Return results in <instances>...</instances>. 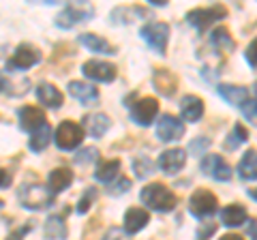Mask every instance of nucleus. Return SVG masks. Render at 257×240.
Masks as SVG:
<instances>
[{
    "mask_svg": "<svg viewBox=\"0 0 257 240\" xmlns=\"http://www.w3.org/2000/svg\"><path fill=\"white\" fill-rule=\"evenodd\" d=\"M140 35L155 52L165 54V50H167V37H170V26H167V24H163V22H150V24H146V26H142Z\"/></svg>",
    "mask_w": 257,
    "mask_h": 240,
    "instance_id": "obj_6",
    "label": "nucleus"
},
{
    "mask_svg": "<svg viewBox=\"0 0 257 240\" xmlns=\"http://www.w3.org/2000/svg\"><path fill=\"white\" fill-rule=\"evenodd\" d=\"M255 103H257V84H255Z\"/></svg>",
    "mask_w": 257,
    "mask_h": 240,
    "instance_id": "obj_43",
    "label": "nucleus"
},
{
    "mask_svg": "<svg viewBox=\"0 0 257 240\" xmlns=\"http://www.w3.org/2000/svg\"><path fill=\"white\" fill-rule=\"evenodd\" d=\"M82 73L92 79V82H114L116 79V67L103 60H88L82 65Z\"/></svg>",
    "mask_w": 257,
    "mask_h": 240,
    "instance_id": "obj_10",
    "label": "nucleus"
},
{
    "mask_svg": "<svg viewBox=\"0 0 257 240\" xmlns=\"http://www.w3.org/2000/svg\"><path fill=\"white\" fill-rule=\"evenodd\" d=\"M86 127H88V133L92 138H103L109 129V118L105 114H94V116H88L86 118Z\"/></svg>",
    "mask_w": 257,
    "mask_h": 240,
    "instance_id": "obj_27",
    "label": "nucleus"
},
{
    "mask_svg": "<svg viewBox=\"0 0 257 240\" xmlns=\"http://www.w3.org/2000/svg\"><path fill=\"white\" fill-rule=\"evenodd\" d=\"M219 94L221 97L231 103V105H238V107H244L246 103H251V97H248V90L242 86H231V84H219Z\"/></svg>",
    "mask_w": 257,
    "mask_h": 240,
    "instance_id": "obj_15",
    "label": "nucleus"
},
{
    "mask_svg": "<svg viewBox=\"0 0 257 240\" xmlns=\"http://www.w3.org/2000/svg\"><path fill=\"white\" fill-rule=\"evenodd\" d=\"M199 167H202L204 174L212 176L214 180L225 182V180L231 178V167L225 163V159L219 157V155H208V157H204V161H202V165H199Z\"/></svg>",
    "mask_w": 257,
    "mask_h": 240,
    "instance_id": "obj_13",
    "label": "nucleus"
},
{
    "mask_svg": "<svg viewBox=\"0 0 257 240\" xmlns=\"http://www.w3.org/2000/svg\"><path fill=\"white\" fill-rule=\"evenodd\" d=\"M43 234H45L47 240H64L67 238V225H64V219L58 217V214L50 217L43 225Z\"/></svg>",
    "mask_w": 257,
    "mask_h": 240,
    "instance_id": "obj_25",
    "label": "nucleus"
},
{
    "mask_svg": "<svg viewBox=\"0 0 257 240\" xmlns=\"http://www.w3.org/2000/svg\"><path fill=\"white\" fill-rule=\"evenodd\" d=\"M227 15V9L223 5H214V7H206V9H193L187 13V22L193 28H197L199 33H204L208 26H212L216 20H223Z\"/></svg>",
    "mask_w": 257,
    "mask_h": 240,
    "instance_id": "obj_5",
    "label": "nucleus"
},
{
    "mask_svg": "<svg viewBox=\"0 0 257 240\" xmlns=\"http://www.w3.org/2000/svg\"><path fill=\"white\" fill-rule=\"evenodd\" d=\"M69 94L73 99H77L79 103H84V105H88V103L99 99V90H96L94 86L84 84V82H71L69 84Z\"/></svg>",
    "mask_w": 257,
    "mask_h": 240,
    "instance_id": "obj_22",
    "label": "nucleus"
},
{
    "mask_svg": "<svg viewBox=\"0 0 257 240\" xmlns=\"http://www.w3.org/2000/svg\"><path fill=\"white\" fill-rule=\"evenodd\" d=\"M246 62H248L251 67L257 69V39L246 47Z\"/></svg>",
    "mask_w": 257,
    "mask_h": 240,
    "instance_id": "obj_34",
    "label": "nucleus"
},
{
    "mask_svg": "<svg viewBox=\"0 0 257 240\" xmlns=\"http://www.w3.org/2000/svg\"><path fill=\"white\" fill-rule=\"evenodd\" d=\"M238 174L242 180H255L257 178V150L248 148L238 163Z\"/></svg>",
    "mask_w": 257,
    "mask_h": 240,
    "instance_id": "obj_23",
    "label": "nucleus"
},
{
    "mask_svg": "<svg viewBox=\"0 0 257 240\" xmlns=\"http://www.w3.org/2000/svg\"><path fill=\"white\" fill-rule=\"evenodd\" d=\"M219 240H242V236H236V234H227V236H221Z\"/></svg>",
    "mask_w": 257,
    "mask_h": 240,
    "instance_id": "obj_40",
    "label": "nucleus"
},
{
    "mask_svg": "<svg viewBox=\"0 0 257 240\" xmlns=\"http://www.w3.org/2000/svg\"><path fill=\"white\" fill-rule=\"evenodd\" d=\"M184 161H187V157H184V150H180V148H170L159 155V167L165 174L180 172L184 167Z\"/></svg>",
    "mask_w": 257,
    "mask_h": 240,
    "instance_id": "obj_14",
    "label": "nucleus"
},
{
    "mask_svg": "<svg viewBox=\"0 0 257 240\" xmlns=\"http://www.w3.org/2000/svg\"><path fill=\"white\" fill-rule=\"evenodd\" d=\"M128 114H131V120L135 125L148 127V125H152V120H155L157 114H159V103H157V99H152V97L138 99L135 103H131Z\"/></svg>",
    "mask_w": 257,
    "mask_h": 240,
    "instance_id": "obj_8",
    "label": "nucleus"
},
{
    "mask_svg": "<svg viewBox=\"0 0 257 240\" xmlns=\"http://www.w3.org/2000/svg\"><path fill=\"white\" fill-rule=\"evenodd\" d=\"M18 197L24 206L30 208V210H43V208L52 206V202H54L52 191L43 189L41 185H37V182H32V185H22L18 191Z\"/></svg>",
    "mask_w": 257,
    "mask_h": 240,
    "instance_id": "obj_2",
    "label": "nucleus"
},
{
    "mask_svg": "<svg viewBox=\"0 0 257 240\" xmlns=\"http://www.w3.org/2000/svg\"><path fill=\"white\" fill-rule=\"evenodd\" d=\"M71 182H73V172H71L69 167H56V170H52L50 176H47V189H50L52 193H60V191L69 189Z\"/></svg>",
    "mask_w": 257,
    "mask_h": 240,
    "instance_id": "obj_17",
    "label": "nucleus"
},
{
    "mask_svg": "<svg viewBox=\"0 0 257 240\" xmlns=\"http://www.w3.org/2000/svg\"><path fill=\"white\" fill-rule=\"evenodd\" d=\"M152 82H155V88L163 97H172L176 92V88H178V79H176V75L170 69H157Z\"/></svg>",
    "mask_w": 257,
    "mask_h": 240,
    "instance_id": "obj_18",
    "label": "nucleus"
},
{
    "mask_svg": "<svg viewBox=\"0 0 257 240\" xmlns=\"http://www.w3.org/2000/svg\"><path fill=\"white\" fill-rule=\"evenodd\" d=\"M248 140V131L244 129L242 125H234V131H231L229 135H227V142H225V148H229V150H236L240 144H244Z\"/></svg>",
    "mask_w": 257,
    "mask_h": 240,
    "instance_id": "obj_30",
    "label": "nucleus"
},
{
    "mask_svg": "<svg viewBox=\"0 0 257 240\" xmlns=\"http://www.w3.org/2000/svg\"><path fill=\"white\" fill-rule=\"evenodd\" d=\"M182 135H184V125L176 116L165 114V116L159 118V123H157V138L161 142H176V140H180Z\"/></svg>",
    "mask_w": 257,
    "mask_h": 240,
    "instance_id": "obj_11",
    "label": "nucleus"
},
{
    "mask_svg": "<svg viewBox=\"0 0 257 240\" xmlns=\"http://www.w3.org/2000/svg\"><path fill=\"white\" fill-rule=\"evenodd\" d=\"M92 15H94V9L88 3H71L64 7V11L56 18V26L69 30V28L77 26V24L88 22Z\"/></svg>",
    "mask_w": 257,
    "mask_h": 240,
    "instance_id": "obj_3",
    "label": "nucleus"
},
{
    "mask_svg": "<svg viewBox=\"0 0 257 240\" xmlns=\"http://www.w3.org/2000/svg\"><path fill=\"white\" fill-rule=\"evenodd\" d=\"M37 99L41 101L45 107H54V109H56V107L62 105V92H60L56 86L47 84V82H43V84L37 86Z\"/></svg>",
    "mask_w": 257,
    "mask_h": 240,
    "instance_id": "obj_20",
    "label": "nucleus"
},
{
    "mask_svg": "<svg viewBox=\"0 0 257 240\" xmlns=\"http://www.w3.org/2000/svg\"><path fill=\"white\" fill-rule=\"evenodd\" d=\"M101 240H126V231L122 229H116V227H111L105 236H103Z\"/></svg>",
    "mask_w": 257,
    "mask_h": 240,
    "instance_id": "obj_35",
    "label": "nucleus"
},
{
    "mask_svg": "<svg viewBox=\"0 0 257 240\" xmlns=\"http://www.w3.org/2000/svg\"><path fill=\"white\" fill-rule=\"evenodd\" d=\"M3 174H5V178H3V189H7V187H9V182H11V176L7 174V172H3Z\"/></svg>",
    "mask_w": 257,
    "mask_h": 240,
    "instance_id": "obj_41",
    "label": "nucleus"
},
{
    "mask_svg": "<svg viewBox=\"0 0 257 240\" xmlns=\"http://www.w3.org/2000/svg\"><path fill=\"white\" fill-rule=\"evenodd\" d=\"M246 229H248V236H251V240H257V221H248Z\"/></svg>",
    "mask_w": 257,
    "mask_h": 240,
    "instance_id": "obj_38",
    "label": "nucleus"
},
{
    "mask_svg": "<svg viewBox=\"0 0 257 240\" xmlns=\"http://www.w3.org/2000/svg\"><path fill=\"white\" fill-rule=\"evenodd\" d=\"M152 170H155V165H152V161L146 157H138L133 161V172L138 174V178H146V176L152 174Z\"/></svg>",
    "mask_w": 257,
    "mask_h": 240,
    "instance_id": "obj_31",
    "label": "nucleus"
},
{
    "mask_svg": "<svg viewBox=\"0 0 257 240\" xmlns=\"http://www.w3.org/2000/svg\"><path fill=\"white\" fill-rule=\"evenodd\" d=\"M79 43H82L84 47H88L90 52L94 54H111L114 52V47H111L105 39L99 37V35H90V33H84V35H79Z\"/></svg>",
    "mask_w": 257,
    "mask_h": 240,
    "instance_id": "obj_24",
    "label": "nucleus"
},
{
    "mask_svg": "<svg viewBox=\"0 0 257 240\" xmlns=\"http://www.w3.org/2000/svg\"><path fill=\"white\" fill-rule=\"evenodd\" d=\"M50 138H52V129H50V125H45L41 127L39 131H35L30 135V142H28V146L32 153H41V150L47 148V144H50Z\"/></svg>",
    "mask_w": 257,
    "mask_h": 240,
    "instance_id": "obj_29",
    "label": "nucleus"
},
{
    "mask_svg": "<svg viewBox=\"0 0 257 240\" xmlns=\"http://www.w3.org/2000/svg\"><path fill=\"white\" fill-rule=\"evenodd\" d=\"M208 144H210V142H208L206 138H199V142H191V153H202V150L208 146Z\"/></svg>",
    "mask_w": 257,
    "mask_h": 240,
    "instance_id": "obj_37",
    "label": "nucleus"
},
{
    "mask_svg": "<svg viewBox=\"0 0 257 240\" xmlns=\"http://www.w3.org/2000/svg\"><path fill=\"white\" fill-rule=\"evenodd\" d=\"M18 118H20L22 129H24V131H32V133L39 131L41 127L47 125L43 109L37 107V105H24V107H20Z\"/></svg>",
    "mask_w": 257,
    "mask_h": 240,
    "instance_id": "obj_12",
    "label": "nucleus"
},
{
    "mask_svg": "<svg viewBox=\"0 0 257 240\" xmlns=\"http://www.w3.org/2000/svg\"><path fill=\"white\" fill-rule=\"evenodd\" d=\"M216 206H219V202L208 189H197L189 199V210L193 217H210V214H214Z\"/></svg>",
    "mask_w": 257,
    "mask_h": 240,
    "instance_id": "obj_9",
    "label": "nucleus"
},
{
    "mask_svg": "<svg viewBox=\"0 0 257 240\" xmlns=\"http://www.w3.org/2000/svg\"><path fill=\"white\" fill-rule=\"evenodd\" d=\"M84 140V129L73 120H64L56 129V146L60 150H75Z\"/></svg>",
    "mask_w": 257,
    "mask_h": 240,
    "instance_id": "obj_4",
    "label": "nucleus"
},
{
    "mask_svg": "<svg viewBox=\"0 0 257 240\" xmlns=\"http://www.w3.org/2000/svg\"><path fill=\"white\" fill-rule=\"evenodd\" d=\"M28 229H30V227H22L20 231H13V234H11L9 238H7V240H22V236H24V234H26V231H28Z\"/></svg>",
    "mask_w": 257,
    "mask_h": 240,
    "instance_id": "obj_39",
    "label": "nucleus"
},
{
    "mask_svg": "<svg viewBox=\"0 0 257 240\" xmlns=\"http://www.w3.org/2000/svg\"><path fill=\"white\" fill-rule=\"evenodd\" d=\"M39 60H41V52L30 43H22L11 54L9 62H7V71H26L30 67H35Z\"/></svg>",
    "mask_w": 257,
    "mask_h": 240,
    "instance_id": "obj_7",
    "label": "nucleus"
},
{
    "mask_svg": "<svg viewBox=\"0 0 257 240\" xmlns=\"http://www.w3.org/2000/svg\"><path fill=\"white\" fill-rule=\"evenodd\" d=\"M140 199L157 212H172L176 208V204H178L174 191L167 189L163 182H152V185L144 187L142 193H140Z\"/></svg>",
    "mask_w": 257,
    "mask_h": 240,
    "instance_id": "obj_1",
    "label": "nucleus"
},
{
    "mask_svg": "<svg viewBox=\"0 0 257 240\" xmlns=\"http://www.w3.org/2000/svg\"><path fill=\"white\" fill-rule=\"evenodd\" d=\"M150 221V214L144 208H128L124 214V231L126 234H138L140 229H144Z\"/></svg>",
    "mask_w": 257,
    "mask_h": 240,
    "instance_id": "obj_19",
    "label": "nucleus"
},
{
    "mask_svg": "<svg viewBox=\"0 0 257 240\" xmlns=\"http://www.w3.org/2000/svg\"><path fill=\"white\" fill-rule=\"evenodd\" d=\"M210 43H212V47L214 50H219V52H231L236 47V43H234V39L229 37V30L227 28H216L214 33L210 35Z\"/></svg>",
    "mask_w": 257,
    "mask_h": 240,
    "instance_id": "obj_26",
    "label": "nucleus"
},
{
    "mask_svg": "<svg viewBox=\"0 0 257 240\" xmlns=\"http://www.w3.org/2000/svg\"><path fill=\"white\" fill-rule=\"evenodd\" d=\"M126 189H131V180H126V178H122L118 182V185H114L109 189V193H114V195H120V193H124Z\"/></svg>",
    "mask_w": 257,
    "mask_h": 240,
    "instance_id": "obj_36",
    "label": "nucleus"
},
{
    "mask_svg": "<svg viewBox=\"0 0 257 240\" xmlns=\"http://www.w3.org/2000/svg\"><path fill=\"white\" fill-rule=\"evenodd\" d=\"M94 197H96V189H86L84 197L79 199V204H77V212H79V214L88 212V208H90V204L94 202Z\"/></svg>",
    "mask_w": 257,
    "mask_h": 240,
    "instance_id": "obj_32",
    "label": "nucleus"
},
{
    "mask_svg": "<svg viewBox=\"0 0 257 240\" xmlns=\"http://www.w3.org/2000/svg\"><path fill=\"white\" fill-rule=\"evenodd\" d=\"M248 195H251L253 199H257V187H255V189H251V191H248Z\"/></svg>",
    "mask_w": 257,
    "mask_h": 240,
    "instance_id": "obj_42",
    "label": "nucleus"
},
{
    "mask_svg": "<svg viewBox=\"0 0 257 240\" xmlns=\"http://www.w3.org/2000/svg\"><path fill=\"white\" fill-rule=\"evenodd\" d=\"M120 172V161L118 159H109V161H103L94 172V178L99 182H111Z\"/></svg>",
    "mask_w": 257,
    "mask_h": 240,
    "instance_id": "obj_28",
    "label": "nucleus"
},
{
    "mask_svg": "<svg viewBox=\"0 0 257 240\" xmlns=\"http://www.w3.org/2000/svg\"><path fill=\"white\" fill-rule=\"evenodd\" d=\"M96 157H99V150L86 148V150H82V153L75 155V163H90V161H96Z\"/></svg>",
    "mask_w": 257,
    "mask_h": 240,
    "instance_id": "obj_33",
    "label": "nucleus"
},
{
    "mask_svg": "<svg viewBox=\"0 0 257 240\" xmlns=\"http://www.w3.org/2000/svg\"><path fill=\"white\" fill-rule=\"evenodd\" d=\"M180 114L187 123H197L204 116V101L195 97V94H187L180 101Z\"/></svg>",
    "mask_w": 257,
    "mask_h": 240,
    "instance_id": "obj_16",
    "label": "nucleus"
},
{
    "mask_svg": "<svg viewBox=\"0 0 257 240\" xmlns=\"http://www.w3.org/2000/svg\"><path fill=\"white\" fill-rule=\"evenodd\" d=\"M221 221H223V225H227V227H240L246 223V212L240 204H229L221 210Z\"/></svg>",
    "mask_w": 257,
    "mask_h": 240,
    "instance_id": "obj_21",
    "label": "nucleus"
}]
</instances>
